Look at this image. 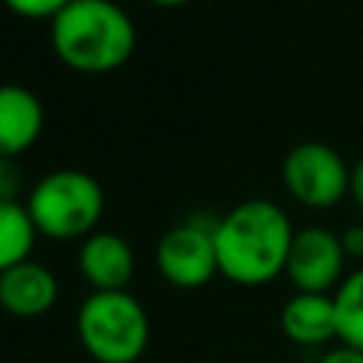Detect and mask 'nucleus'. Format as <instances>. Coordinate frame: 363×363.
I'll return each mask as SVG.
<instances>
[{
  "mask_svg": "<svg viewBox=\"0 0 363 363\" xmlns=\"http://www.w3.org/2000/svg\"><path fill=\"white\" fill-rule=\"evenodd\" d=\"M37 230L23 201H0V272L31 258Z\"/></svg>",
  "mask_w": 363,
  "mask_h": 363,
  "instance_id": "nucleus-13",
  "label": "nucleus"
},
{
  "mask_svg": "<svg viewBox=\"0 0 363 363\" xmlns=\"http://www.w3.org/2000/svg\"><path fill=\"white\" fill-rule=\"evenodd\" d=\"M343 267L346 250L340 244V233L320 224L295 230L284 269L295 292H335L346 275Z\"/></svg>",
  "mask_w": 363,
  "mask_h": 363,
  "instance_id": "nucleus-7",
  "label": "nucleus"
},
{
  "mask_svg": "<svg viewBox=\"0 0 363 363\" xmlns=\"http://www.w3.org/2000/svg\"><path fill=\"white\" fill-rule=\"evenodd\" d=\"M23 204L37 235L51 241L88 238L105 210L102 184L77 167H60L34 182L26 190Z\"/></svg>",
  "mask_w": 363,
  "mask_h": 363,
  "instance_id": "nucleus-3",
  "label": "nucleus"
},
{
  "mask_svg": "<svg viewBox=\"0 0 363 363\" xmlns=\"http://www.w3.org/2000/svg\"><path fill=\"white\" fill-rule=\"evenodd\" d=\"M216 218L210 216H187L173 224L156 244V269L176 289H201L218 275L216 264V241H213Z\"/></svg>",
  "mask_w": 363,
  "mask_h": 363,
  "instance_id": "nucleus-6",
  "label": "nucleus"
},
{
  "mask_svg": "<svg viewBox=\"0 0 363 363\" xmlns=\"http://www.w3.org/2000/svg\"><path fill=\"white\" fill-rule=\"evenodd\" d=\"M295 227L269 199H247L216 218L218 275L238 286H264L284 275Z\"/></svg>",
  "mask_w": 363,
  "mask_h": 363,
  "instance_id": "nucleus-1",
  "label": "nucleus"
},
{
  "mask_svg": "<svg viewBox=\"0 0 363 363\" xmlns=\"http://www.w3.org/2000/svg\"><path fill=\"white\" fill-rule=\"evenodd\" d=\"M340 244L346 250V258H363V224H352L340 233Z\"/></svg>",
  "mask_w": 363,
  "mask_h": 363,
  "instance_id": "nucleus-16",
  "label": "nucleus"
},
{
  "mask_svg": "<svg viewBox=\"0 0 363 363\" xmlns=\"http://www.w3.org/2000/svg\"><path fill=\"white\" fill-rule=\"evenodd\" d=\"M349 199L363 213V156L352 164V173H349Z\"/></svg>",
  "mask_w": 363,
  "mask_h": 363,
  "instance_id": "nucleus-18",
  "label": "nucleus"
},
{
  "mask_svg": "<svg viewBox=\"0 0 363 363\" xmlns=\"http://www.w3.org/2000/svg\"><path fill=\"white\" fill-rule=\"evenodd\" d=\"M48 34L57 60L79 74H111L136 48V26L113 0H71Z\"/></svg>",
  "mask_w": 363,
  "mask_h": 363,
  "instance_id": "nucleus-2",
  "label": "nucleus"
},
{
  "mask_svg": "<svg viewBox=\"0 0 363 363\" xmlns=\"http://www.w3.org/2000/svg\"><path fill=\"white\" fill-rule=\"evenodd\" d=\"M337 343L363 352V267L343 275L332 292Z\"/></svg>",
  "mask_w": 363,
  "mask_h": 363,
  "instance_id": "nucleus-12",
  "label": "nucleus"
},
{
  "mask_svg": "<svg viewBox=\"0 0 363 363\" xmlns=\"http://www.w3.org/2000/svg\"><path fill=\"white\" fill-rule=\"evenodd\" d=\"M57 298V275L34 258H26L0 272V309L11 318H40L54 309Z\"/></svg>",
  "mask_w": 363,
  "mask_h": 363,
  "instance_id": "nucleus-9",
  "label": "nucleus"
},
{
  "mask_svg": "<svg viewBox=\"0 0 363 363\" xmlns=\"http://www.w3.org/2000/svg\"><path fill=\"white\" fill-rule=\"evenodd\" d=\"M318 363H363V352H357V349H352V346L337 343L335 349L323 352Z\"/></svg>",
  "mask_w": 363,
  "mask_h": 363,
  "instance_id": "nucleus-17",
  "label": "nucleus"
},
{
  "mask_svg": "<svg viewBox=\"0 0 363 363\" xmlns=\"http://www.w3.org/2000/svg\"><path fill=\"white\" fill-rule=\"evenodd\" d=\"M346 159L326 142H298L281 162V182L286 193L309 210H329L349 196Z\"/></svg>",
  "mask_w": 363,
  "mask_h": 363,
  "instance_id": "nucleus-5",
  "label": "nucleus"
},
{
  "mask_svg": "<svg viewBox=\"0 0 363 363\" xmlns=\"http://www.w3.org/2000/svg\"><path fill=\"white\" fill-rule=\"evenodd\" d=\"M43 125L45 111L31 88L20 82L0 85V156L20 159L37 145Z\"/></svg>",
  "mask_w": 363,
  "mask_h": 363,
  "instance_id": "nucleus-10",
  "label": "nucleus"
},
{
  "mask_svg": "<svg viewBox=\"0 0 363 363\" xmlns=\"http://www.w3.org/2000/svg\"><path fill=\"white\" fill-rule=\"evenodd\" d=\"M77 337L96 363H136L150 343V318L128 289L91 292L77 309Z\"/></svg>",
  "mask_w": 363,
  "mask_h": 363,
  "instance_id": "nucleus-4",
  "label": "nucleus"
},
{
  "mask_svg": "<svg viewBox=\"0 0 363 363\" xmlns=\"http://www.w3.org/2000/svg\"><path fill=\"white\" fill-rule=\"evenodd\" d=\"M23 170L17 164V159L0 156V201H23Z\"/></svg>",
  "mask_w": 363,
  "mask_h": 363,
  "instance_id": "nucleus-15",
  "label": "nucleus"
},
{
  "mask_svg": "<svg viewBox=\"0 0 363 363\" xmlns=\"http://www.w3.org/2000/svg\"><path fill=\"white\" fill-rule=\"evenodd\" d=\"M281 332L286 340L303 349L326 346L337 340L332 292H292L281 306Z\"/></svg>",
  "mask_w": 363,
  "mask_h": 363,
  "instance_id": "nucleus-11",
  "label": "nucleus"
},
{
  "mask_svg": "<svg viewBox=\"0 0 363 363\" xmlns=\"http://www.w3.org/2000/svg\"><path fill=\"white\" fill-rule=\"evenodd\" d=\"M145 3L159 6V9H176V6H184V3H190V0H145Z\"/></svg>",
  "mask_w": 363,
  "mask_h": 363,
  "instance_id": "nucleus-19",
  "label": "nucleus"
},
{
  "mask_svg": "<svg viewBox=\"0 0 363 363\" xmlns=\"http://www.w3.org/2000/svg\"><path fill=\"white\" fill-rule=\"evenodd\" d=\"M14 17L23 20H54L71 0H0Z\"/></svg>",
  "mask_w": 363,
  "mask_h": 363,
  "instance_id": "nucleus-14",
  "label": "nucleus"
},
{
  "mask_svg": "<svg viewBox=\"0 0 363 363\" xmlns=\"http://www.w3.org/2000/svg\"><path fill=\"white\" fill-rule=\"evenodd\" d=\"M77 267L85 284L91 286V292L128 289L136 272V255H133V247L119 233L94 230L79 244Z\"/></svg>",
  "mask_w": 363,
  "mask_h": 363,
  "instance_id": "nucleus-8",
  "label": "nucleus"
}]
</instances>
